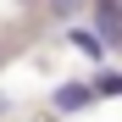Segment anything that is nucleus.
<instances>
[{
  "mask_svg": "<svg viewBox=\"0 0 122 122\" xmlns=\"http://www.w3.org/2000/svg\"><path fill=\"white\" fill-rule=\"evenodd\" d=\"M89 100H94L89 83H61L56 89V111H78V106H89Z\"/></svg>",
  "mask_w": 122,
  "mask_h": 122,
  "instance_id": "f257e3e1",
  "label": "nucleus"
},
{
  "mask_svg": "<svg viewBox=\"0 0 122 122\" xmlns=\"http://www.w3.org/2000/svg\"><path fill=\"white\" fill-rule=\"evenodd\" d=\"M72 45L83 50V56H106V45H100V33H94V28H72Z\"/></svg>",
  "mask_w": 122,
  "mask_h": 122,
  "instance_id": "f03ea898",
  "label": "nucleus"
},
{
  "mask_svg": "<svg viewBox=\"0 0 122 122\" xmlns=\"http://www.w3.org/2000/svg\"><path fill=\"white\" fill-rule=\"evenodd\" d=\"M83 6H89V0H45V11H50V17H61V22H72Z\"/></svg>",
  "mask_w": 122,
  "mask_h": 122,
  "instance_id": "7ed1b4c3",
  "label": "nucleus"
}]
</instances>
